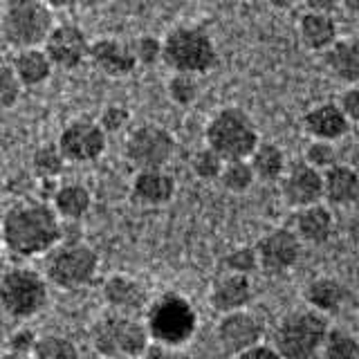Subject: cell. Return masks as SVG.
Listing matches in <instances>:
<instances>
[{
	"label": "cell",
	"instance_id": "6da1fadb",
	"mask_svg": "<svg viewBox=\"0 0 359 359\" xmlns=\"http://www.w3.org/2000/svg\"><path fill=\"white\" fill-rule=\"evenodd\" d=\"M3 247L18 258L45 256L63 238V220L48 200H20L11 205L3 220Z\"/></svg>",
	"mask_w": 359,
	"mask_h": 359
},
{
	"label": "cell",
	"instance_id": "7a4b0ae2",
	"mask_svg": "<svg viewBox=\"0 0 359 359\" xmlns=\"http://www.w3.org/2000/svg\"><path fill=\"white\" fill-rule=\"evenodd\" d=\"M162 63L173 72L202 76L218 65V48L200 25H177L162 39Z\"/></svg>",
	"mask_w": 359,
	"mask_h": 359
},
{
	"label": "cell",
	"instance_id": "3957f363",
	"mask_svg": "<svg viewBox=\"0 0 359 359\" xmlns=\"http://www.w3.org/2000/svg\"><path fill=\"white\" fill-rule=\"evenodd\" d=\"M151 334L140 314H123L110 310L90 328V346L101 359L142 357Z\"/></svg>",
	"mask_w": 359,
	"mask_h": 359
},
{
	"label": "cell",
	"instance_id": "277c9868",
	"mask_svg": "<svg viewBox=\"0 0 359 359\" xmlns=\"http://www.w3.org/2000/svg\"><path fill=\"white\" fill-rule=\"evenodd\" d=\"M144 323L153 341L182 348L198 330V312L182 294L164 292L155 301H149L144 310Z\"/></svg>",
	"mask_w": 359,
	"mask_h": 359
},
{
	"label": "cell",
	"instance_id": "5b68a950",
	"mask_svg": "<svg viewBox=\"0 0 359 359\" xmlns=\"http://www.w3.org/2000/svg\"><path fill=\"white\" fill-rule=\"evenodd\" d=\"M52 27L54 14L43 0H5L0 11V36L9 48H43Z\"/></svg>",
	"mask_w": 359,
	"mask_h": 359
},
{
	"label": "cell",
	"instance_id": "8992f818",
	"mask_svg": "<svg viewBox=\"0 0 359 359\" xmlns=\"http://www.w3.org/2000/svg\"><path fill=\"white\" fill-rule=\"evenodd\" d=\"M325 334H328L325 314L312 308L294 310L278 319L272 346L283 359H314L321 353Z\"/></svg>",
	"mask_w": 359,
	"mask_h": 359
},
{
	"label": "cell",
	"instance_id": "52a82bcc",
	"mask_svg": "<svg viewBox=\"0 0 359 359\" xmlns=\"http://www.w3.org/2000/svg\"><path fill=\"white\" fill-rule=\"evenodd\" d=\"M205 142V146L216 151L224 162L247 160L256 149V144L261 142V135H258L254 119L243 108L227 106L220 108L207 121Z\"/></svg>",
	"mask_w": 359,
	"mask_h": 359
},
{
	"label": "cell",
	"instance_id": "ba28073f",
	"mask_svg": "<svg viewBox=\"0 0 359 359\" xmlns=\"http://www.w3.org/2000/svg\"><path fill=\"white\" fill-rule=\"evenodd\" d=\"M45 278L48 283L76 292L88 287L99 274V254L88 243H59L45 254Z\"/></svg>",
	"mask_w": 359,
	"mask_h": 359
},
{
	"label": "cell",
	"instance_id": "9c48e42d",
	"mask_svg": "<svg viewBox=\"0 0 359 359\" xmlns=\"http://www.w3.org/2000/svg\"><path fill=\"white\" fill-rule=\"evenodd\" d=\"M50 283L32 267H9L0 280V310L16 321H29L48 308Z\"/></svg>",
	"mask_w": 359,
	"mask_h": 359
},
{
	"label": "cell",
	"instance_id": "30bf717a",
	"mask_svg": "<svg viewBox=\"0 0 359 359\" xmlns=\"http://www.w3.org/2000/svg\"><path fill=\"white\" fill-rule=\"evenodd\" d=\"M177 151V144L171 130L157 123H142L135 128L123 144V157L135 168H166Z\"/></svg>",
	"mask_w": 359,
	"mask_h": 359
},
{
	"label": "cell",
	"instance_id": "8fae6325",
	"mask_svg": "<svg viewBox=\"0 0 359 359\" xmlns=\"http://www.w3.org/2000/svg\"><path fill=\"white\" fill-rule=\"evenodd\" d=\"M61 155L70 164H88L99 160L108 149V135L99 126L97 119L74 117L67 121L56 140Z\"/></svg>",
	"mask_w": 359,
	"mask_h": 359
},
{
	"label": "cell",
	"instance_id": "7c38bea8",
	"mask_svg": "<svg viewBox=\"0 0 359 359\" xmlns=\"http://www.w3.org/2000/svg\"><path fill=\"white\" fill-rule=\"evenodd\" d=\"M256 258H258V269H263L265 274H285L299 263L303 243L294 233V229L287 227H276L263 233L258 243L254 245Z\"/></svg>",
	"mask_w": 359,
	"mask_h": 359
},
{
	"label": "cell",
	"instance_id": "4fadbf2b",
	"mask_svg": "<svg viewBox=\"0 0 359 359\" xmlns=\"http://www.w3.org/2000/svg\"><path fill=\"white\" fill-rule=\"evenodd\" d=\"M265 325L261 317L247 308L220 314L216 323V341L224 355H238L245 348H250L258 341H263Z\"/></svg>",
	"mask_w": 359,
	"mask_h": 359
},
{
	"label": "cell",
	"instance_id": "5bb4252c",
	"mask_svg": "<svg viewBox=\"0 0 359 359\" xmlns=\"http://www.w3.org/2000/svg\"><path fill=\"white\" fill-rule=\"evenodd\" d=\"M280 198L292 209H303L323 202V175L303 160L290 162L278 180Z\"/></svg>",
	"mask_w": 359,
	"mask_h": 359
},
{
	"label": "cell",
	"instance_id": "9a60e30c",
	"mask_svg": "<svg viewBox=\"0 0 359 359\" xmlns=\"http://www.w3.org/2000/svg\"><path fill=\"white\" fill-rule=\"evenodd\" d=\"M43 50L54 67L72 72L79 65H83L88 61L90 41L83 34V29L70 25V22H63V25L52 27V32L48 34V39L43 43Z\"/></svg>",
	"mask_w": 359,
	"mask_h": 359
},
{
	"label": "cell",
	"instance_id": "2e32d148",
	"mask_svg": "<svg viewBox=\"0 0 359 359\" xmlns=\"http://www.w3.org/2000/svg\"><path fill=\"white\" fill-rule=\"evenodd\" d=\"M88 61L95 65L97 72L106 74L110 79L130 76L135 72V67H137L130 45L112 36L90 41Z\"/></svg>",
	"mask_w": 359,
	"mask_h": 359
},
{
	"label": "cell",
	"instance_id": "e0dca14e",
	"mask_svg": "<svg viewBox=\"0 0 359 359\" xmlns=\"http://www.w3.org/2000/svg\"><path fill=\"white\" fill-rule=\"evenodd\" d=\"M101 297H104L108 310L123 312V314H144L149 306V290L144 287L140 278L130 274H110L104 285H101Z\"/></svg>",
	"mask_w": 359,
	"mask_h": 359
},
{
	"label": "cell",
	"instance_id": "ac0fdd59",
	"mask_svg": "<svg viewBox=\"0 0 359 359\" xmlns=\"http://www.w3.org/2000/svg\"><path fill=\"white\" fill-rule=\"evenodd\" d=\"M301 123L303 130L312 140H328V142H339L341 137H346L353 126L348 121L346 112L341 110L339 101H321V104L308 108Z\"/></svg>",
	"mask_w": 359,
	"mask_h": 359
},
{
	"label": "cell",
	"instance_id": "d6986e66",
	"mask_svg": "<svg viewBox=\"0 0 359 359\" xmlns=\"http://www.w3.org/2000/svg\"><path fill=\"white\" fill-rule=\"evenodd\" d=\"M254 287L247 274L222 272L209 287V306L218 314H227L233 310H243L252 303Z\"/></svg>",
	"mask_w": 359,
	"mask_h": 359
},
{
	"label": "cell",
	"instance_id": "ffe728a7",
	"mask_svg": "<svg viewBox=\"0 0 359 359\" xmlns=\"http://www.w3.org/2000/svg\"><path fill=\"white\" fill-rule=\"evenodd\" d=\"M175 177L166 168H144L130 182V198L142 207H164L175 196Z\"/></svg>",
	"mask_w": 359,
	"mask_h": 359
},
{
	"label": "cell",
	"instance_id": "44dd1931",
	"mask_svg": "<svg viewBox=\"0 0 359 359\" xmlns=\"http://www.w3.org/2000/svg\"><path fill=\"white\" fill-rule=\"evenodd\" d=\"M323 175V202L328 207L348 209L359 202V171L337 162L321 171Z\"/></svg>",
	"mask_w": 359,
	"mask_h": 359
},
{
	"label": "cell",
	"instance_id": "7402d4cb",
	"mask_svg": "<svg viewBox=\"0 0 359 359\" xmlns=\"http://www.w3.org/2000/svg\"><path fill=\"white\" fill-rule=\"evenodd\" d=\"M292 229L301 238L303 245H325L334 233V216L328 205L323 202H317V205H310V207H303L297 209V216H294V224Z\"/></svg>",
	"mask_w": 359,
	"mask_h": 359
},
{
	"label": "cell",
	"instance_id": "603a6c76",
	"mask_svg": "<svg viewBox=\"0 0 359 359\" xmlns=\"http://www.w3.org/2000/svg\"><path fill=\"white\" fill-rule=\"evenodd\" d=\"M297 34H299L301 45L308 52L323 54L337 39H339V25H337L334 14L306 11L297 22Z\"/></svg>",
	"mask_w": 359,
	"mask_h": 359
},
{
	"label": "cell",
	"instance_id": "cb8c5ba5",
	"mask_svg": "<svg viewBox=\"0 0 359 359\" xmlns=\"http://www.w3.org/2000/svg\"><path fill=\"white\" fill-rule=\"evenodd\" d=\"M323 63L337 81L359 83V36L337 39L323 52Z\"/></svg>",
	"mask_w": 359,
	"mask_h": 359
},
{
	"label": "cell",
	"instance_id": "d4e9b609",
	"mask_svg": "<svg viewBox=\"0 0 359 359\" xmlns=\"http://www.w3.org/2000/svg\"><path fill=\"white\" fill-rule=\"evenodd\" d=\"M11 67L22 88H39L52 76L54 65L50 63L43 48H22L11 56Z\"/></svg>",
	"mask_w": 359,
	"mask_h": 359
},
{
	"label": "cell",
	"instance_id": "484cf974",
	"mask_svg": "<svg viewBox=\"0 0 359 359\" xmlns=\"http://www.w3.org/2000/svg\"><path fill=\"white\" fill-rule=\"evenodd\" d=\"M348 297V290L341 280H337L332 276H317L303 290V299L306 303L321 314H334L339 310Z\"/></svg>",
	"mask_w": 359,
	"mask_h": 359
},
{
	"label": "cell",
	"instance_id": "4316f807",
	"mask_svg": "<svg viewBox=\"0 0 359 359\" xmlns=\"http://www.w3.org/2000/svg\"><path fill=\"white\" fill-rule=\"evenodd\" d=\"M50 205L59 213L61 220L76 222L88 216V211L93 209V194L81 182H65L54 191Z\"/></svg>",
	"mask_w": 359,
	"mask_h": 359
},
{
	"label": "cell",
	"instance_id": "83f0119b",
	"mask_svg": "<svg viewBox=\"0 0 359 359\" xmlns=\"http://www.w3.org/2000/svg\"><path fill=\"white\" fill-rule=\"evenodd\" d=\"M247 160L252 164L256 182H265V184L278 182L280 175H283L287 168L285 153L274 142H258L256 149L252 151V155L247 157Z\"/></svg>",
	"mask_w": 359,
	"mask_h": 359
},
{
	"label": "cell",
	"instance_id": "f1b7e54d",
	"mask_svg": "<svg viewBox=\"0 0 359 359\" xmlns=\"http://www.w3.org/2000/svg\"><path fill=\"white\" fill-rule=\"evenodd\" d=\"M218 182L222 184L224 191H229L233 196L247 194L256 184V175L252 171L250 160H229L224 162Z\"/></svg>",
	"mask_w": 359,
	"mask_h": 359
},
{
	"label": "cell",
	"instance_id": "f546056e",
	"mask_svg": "<svg viewBox=\"0 0 359 359\" xmlns=\"http://www.w3.org/2000/svg\"><path fill=\"white\" fill-rule=\"evenodd\" d=\"M65 157L56 144H41L32 155V171L39 180H56L65 168Z\"/></svg>",
	"mask_w": 359,
	"mask_h": 359
},
{
	"label": "cell",
	"instance_id": "4dcf8cb0",
	"mask_svg": "<svg viewBox=\"0 0 359 359\" xmlns=\"http://www.w3.org/2000/svg\"><path fill=\"white\" fill-rule=\"evenodd\" d=\"M34 359H81L76 344L63 334H39L34 346Z\"/></svg>",
	"mask_w": 359,
	"mask_h": 359
},
{
	"label": "cell",
	"instance_id": "1f68e13d",
	"mask_svg": "<svg viewBox=\"0 0 359 359\" xmlns=\"http://www.w3.org/2000/svg\"><path fill=\"white\" fill-rule=\"evenodd\" d=\"M321 353L323 359H359V341L348 330L328 328Z\"/></svg>",
	"mask_w": 359,
	"mask_h": 359
},
{
	"label": "cell",
	"instance_id": "d6a6232c",
	"mask_svg": "<svg viewBox=\"0 0 359 359\" xmlns=\"http://www.w3.org/2000/svg\"><path fill=\"white\" fill-rule=\"evenodd\" d=\"M166 93H168V97H171V101L175 106H182V108L194 106L198 101V97H200L198 76L173 72V76L168 79V83H166Z\"/></svg>",
	"mask_w": 359,
	"mask_h": 359
},
{
	"label": "cell",
	"instance_id": "836d02e7",
	"mask_svg": "<svg viewBox=\"0 0 359 359\" xmlns=\"http://www.w3.org/2000/svg\"><path fill=\"white\" fill-rule=\"evenodd\" d=\"M222 166H224V160L216 151H211L209 146L191 155V171H194V175L202 180V182H216L220 177Z\"/></svg>",
	"mask_w": 359,
	"mask_h": 359
},
{
	"label": "cell",
	"instance_id": "e575fe53",
	"mask_svg": "<svg viewBox=\"0 0 359 359\" xmlns=\"http://www.w3.org/2000/svg\"><path fill=\"white\" fill-rule=\"evenodd\" d=\"M303 162L314 166L317 171H325V168H330L332 164H337V149H334V142H328V140H312L306 144V149H303Z\"/></svg>",
	"mask_w": 359,
	"mask_h": 359
},
{
	"label": "cell",
	"instance_id": "d590c367",
	"mask_svg": "<svg viewBox=\"0 0 359 359\" xmlns=\"http://www.w3.org/2000/svg\"><path fill=\"white\" fill-rule=\"evenodd\" d=\"M22 83L14 72L11 63L0 61V108H14L22 97Z\"/></svg>",
	"mask_w": 359,
	"mask_h": 359
},
{
	"label": "cell",
	"instance_id": "8d00e7d4",
	"mask_svg": "<svg viewBox=\"0 0 359 359\" xmlns=\"http://www.w3.org/2000/svg\"><path fill=\"white\" fill-rule=\"evenodd\" d=\"M224 272H236V274H247L258 269V258H256V250L254 247H236L227 256L222 258Z\"/></svg>",
	"mask_w": 359,
	"mask_h": 359
},
{
	"label": "cell",
	"instance_id": "74e56055",
	"mask_svg": "<svg viewBox=\"0 0 359 359\" xmlns=\"http://www.w3.org/2000/svg\"><path fill=\"white\" fill-rule=\"evenodd\" d=\"M133 54H135V61L137 65H144V67H151L155 63L162 61V39L157 36H151V34H144L133 45Z\"/></svg>",
	"mask_w": 359,
	"mask_h": 359
},
{
	"label": "cell",
	"instance_id": "f35d334b",
	"mask_svg": "<svg viewBox=\"0 0 359 359\" xmlns=\"http://www.w3.org/2000/svg\"><path fill=\"white\" fill-rule=\"evenodd\" d=\"M128 119H130V112L123 108V106H119V104H110V106H106L104 110H101V115H99V126L104 128V133L106 135H110V133H119V130H123V126L128 123Z\"/></svg>",
	"mask_w": 359,
	"mask_h": 359
},
{
	"label": "cell",
	"instance_id": "ab89813d",
	"mask_svg": "<svg viewBox=\"0 0 359 359\" xmlns=\"http://www.w3.org/2000/svg\"><path fill=\"white\" fill-rule=\"evenodd\" d=\"M36 341H39L36 330H32L29 325H20V328L11 330V334L7 337V351L20 353V355H32Z\"/></svg>",
	"mask_w": 359,
	"mask_h": 359
},
{
	"label": "cell",
	"instance_id": "60d3db41",
	"mask_svg": "<svg viewBox=\"0 0 359 359\" xmlns=\"http://www.w3.org/2000/svg\"><path fill=\"white\" fill-rule=\"evenodd\" d=\"M339 106L346 112L348 121L359 123V83H351L344 90L339 97Z\"/></svg>",
	"mask_w": 359,
	"mask_h": 359
},
{
	"label": "cell",
	"instance_id": "b9f144b4",
	"mask_svg": "<svg viewBox=\"0 0 359 359\" xmlns=\"http://www.w3.org/2000/svg\"><path fill=\"white\" fill-rule=\"evenodd\" d=\"M140 359H182V353H180V348H175V346L151 339L149 346L144 348Z\"/></svg>",
	"mask_w": 359,
	"mask_h": 359
},
{
	"label": "cell",
	"instance_id": "7bdbcfd3",
	"mask_svg": "<svg viewBox=\"0 0 359 359\" xmlns=\"http://www.w3.org/2000/svg\"><path fill=\"white\" fill-rule=\"evenodd\" d=\"M233 359H283L278 355V351L272 346V344H263V341H258L250 348H245L243 353L238 355H233Z\"/></svg>",
	"mask_w": 359,
	"mask_h": 359
},
{
	"label": "cell",
	"instance_id": "ee69618b",
	"mask_svg": "<svg viewBox=\"0 0 359 359\" xmlns=\"http://www.w3.org/2000/svg\"><path fill=\"white\" fill-rule=\"evenodd\" d=\"M308 11H319V14H334L341 7V0H303Z\"/></svg>",
	"mask_w": 359,
	"mask_h": 359
},
{
	"label": "cell",
	"instance_id": "f6af8a7d",
	"mask_svg": "<svg viewBox=\"0 0 359 359\" xmlns=\"http://www.w3.org/2000/svg\"><path fill=\"white\" fill-rule=\"evenodd\" d=\"M43 3L54 11V9H74L81 3H86V0H43Z\"/></svg>",
	"mask_w": 359,
	"mask_h": 359
},
{
	"label": "cell",
	"instance_id": "bcb514c9",
	"mask_svg": "<svg viewBox=\"0 0 359 359\" xmlns=\"http://www.w3.org/2000/svg\"><path fill=\"white\" fill-rule=\"evenodd\" d=\"M265 3L274 9H290V7H294L299 0H265Z\"/></svg>",
	"mask_w": 359,
	"mask_h": 359
},
{
	"label": "cell",
	"instance_id": "7dc6e473",
	"mask_svg": "<svg viewBox=\"0 0 359 359\" xmlns=\"http://www.w3.org/2000/svg\"><path fill=\"white\" fill-rule=\"evenodd\" d=\"M341 7L346 11H351V14L359 16V0H341Z\"/></svg>",
	"mask_w": 359,
	"mask_h": 359
},
{
	"label": "cell",
	"instance_id": "c3c4849f",
	"mask_svg": "<svg viewBox=\"0 0 359 359\" xmlns=\"http://www.w3.org/2000/svg\"><path fill=\"white\" fill-rule=\"evenodd\" d=\"M0 359H34L32 355H20V353H11V351H5L0 355Z\"/></svg>",
	"mask_w": 359,
	"mask_h": 359
},
{
	"label": "cell",
	"instance_id": "681fc988",
	"mask_svg": "<svg viewBox=\"0 0 359 359\" xmlns=\"http://www.w3.org/2000/svg\"><path fill=\"white\" fill-rule=\"evenodd\" d=\"M7 269H9V265H7V261H5V256L0 254V280H3V276L7 274Z\"/></svg>",
	"mask_w": 359,
	"mask_h": 359
},
{
	"label": "cell",
	"instance_id": "f907efd6",
	"mask_svg": "<svg viewBox=\"0 0 359 359\" xmlns=\"http://www.w3.org/2000/svg\"><path fill=\"white\" fill-rule=\"evenodd\" d=\"M0 247H3V229H0Z\"/></svg>",
	"mask_w": 359,
	"mask_h": 359
},
{
	"label": "cell",
	"instance_id": "816d5d0a",
	"mask_svg": "<svg viewBox=\"0 0 359 359\" xmlns=\"http://www.w3.org/2000/svg\"><path fill=\"white\" fill-rule=\"evenodd\" d=\"M126 359H140V357H126Z\"/></svg>",
	"mask_w": 359,
	"mask_h": 359
},
{
	"label": "cell",
	"instance_id": "f5cc1de1",
	"mask_svg": "<svg viewBox=\"0 0 359 359\" xmlns=\"http://www.w3.org/2000/svg\"><path fill=\"white\" fill-rule=\"evenodd\" d=\"M0 3H3V0H0Z\"/></svg>",
	"mask_w": 359,
	"mask_h": 359
}]
</instances>
